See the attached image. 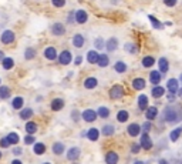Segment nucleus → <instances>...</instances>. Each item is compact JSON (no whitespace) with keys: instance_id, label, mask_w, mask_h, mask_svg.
<instances>
[{"instance_id":"45","label":"nucleus","mask_w":182,"mask_h":164,"mask_svg":"<svg viewBox=\"0 0 182 164\" xmlns=\"http://www.w3.org/2000/svg\"><path fill=\"white\" fill-rule=\"evenodd\" d=\"M139 150H141V144L134 143V144L131 146V151H132V153H139Z\"/></svg>"},{"instance_id":"52","label":"nucleus","mask_w":182,"mask_h":164,"mask_svg":"<svg viewBox=\"0 0 182 164\" xmlns=\"http://www.w3.org/2000/svg\"><path fill=\"white\" fill-rule=\"evenodd\" d=\"M142 129H144V131H145V133H148V131H150V129H151V124H150V123H145Z\"/></svg>"},{"instance_id":"1","label":"nucleus","mask_w":182,"mask_h":164,"mask_svg":"<svg viewBox=\"0 0 182 164\" xmlns=\"http://www.w3.org/2000/svg\"><path fill=\"white\" fill-rule=\"evenodd\" d=\"M14 39H16V36H14V33L12 30H4L1 33V36H0V40H1L3 44H12Z\"/></svg>"},{"instance_id":"32","label":"nucleus","mask_w":182,"mask_h":164,"mask_svg":"<svg viewBox=\"0 0 182 164\" xmlns=\"http://www.w3.org/2000/svg\"><path fill=\"white\" fill-rule=\"evenodd\" d=\"M178 89H179V87H178V81H176L175 79L168 80V90L172 93V94L178 92Z\"/></svg>"},{"instance_id":"16","label":"nucleus","mask_w":182,"mask_h":164,"mask_svg":"<svg viewBox=\"0 0 182 164\" xmlns=\"http://www.w3.org/2000/svg\"><path fill=\"white\" fill-rule=\"evenodd\" d=\"M33 151H34V154H37V156L44 154L46 153V144L44 143H34V146H33Z\"/></svg>"},{"instance_id":"26","label":"nucleus","mask_w":182,"mask_h":164,"mask_svg":"<svg viewBox=\"0 0 182 164\" xmlns=\"http://www.w3.org/2000/svg\"><path fill=\"white\" fill-rule=\"evenodd\" d=\"M105 46H107V50H108V52H114V50L118 47V40L114 39V37H111V39L107 41Z\"/></svg>"},{"instance_id":"13","label":"nucleus","mask_w":182,"mask_h":164,"mask_svg":"<svg viewBox=\"0 0 182 164\" xmlns=\"http://www.w3.org/2000/svg\"><path fill=\"white\" fill-rule=\"evenodd\" d=\"M161 72L159 70H154V72L150 73V81L152 83V84H158L159 81H161Z\"/></svg>"},{"instance_id":"57","label":"nucleus","mask_w":182,"mask_h":164,"mask_svg":"<svg viewBox=\"0 0 182 164\" xmlns=\"http://www.w3.org/2000/svg\"><path fill=\"white\" fill-rule=\"evenodd\" d=\"M159 164H168V163H167L165 160H161V161H159Z\"/></svg>"},{"instance_id":"61","label":"nucleus","mask_w":182,"mask_h":164,"mask_svg":"<svg viewBox=\"0 0 182 164\" xmlns=\"http://www.w3.org/2000/svg\"><path fill=\"white\" fill-rule=\"evenodd\" d=\"M179 80H181V83H182V74H181V79H179Z\"/></svg>"},{"instance_id":"18","label":"nucleus","mask_w":182,"mask_h":164,"mask_svg":"<svg viewBox=\"0 0 182 164\" xmlns=\"http://www.w3.org/2000/svg\"><path fill=\"white\" fill-rule=\"evenodd\" d=\"M24 130H26L27 134H34V133L37 131V124H36L34 121H29V120H27L26 126H24Z\"/></svg>"},{"instance_id":"29","label":"nucleus","mask_w":182,"mask_h":164,"mask_svg":"<svg viewBox=\"0 0 182 164\" xmlns=\"http://www.w3.org/2000/svg\"><path fill=\"white\" fill-rule=\"evenodd\" d=\"M164 93H165V89L161 87V86H155L154 89H152V96L155 98H159L164 96Z\"/></svg>"},{"instance_id":"17","label":"nucleus","mask_w":182,"mask_h":164,"mask_svg":"<svg viewBox=\"0 0 182 164\" xmlns=\"http://www.w3.org/2000/svg\"><path fill=\"white\" fill-rule=\"evenodd\" d=\"M12 96V90L7 86H0V98L1 100H7Z\"/></svg>"},{"instance_id":"10","label":"nucleus","mask_w":182,"mask_h":164,"mask_svg":"<svg viewBox=\"0 0 182 164\" xmlns=\"http://www.w3.org/2000/svg\"><path fill=\"white\" fill-rule=\"evenodd\" d=\"M44 57L47 60H56L57 59V50L54 47H47L44 50Z\"/></svg>"},{"instance_id":"9","label":"nucleus","mask_w":182,"mask_h":164,"mask_svg":"<svg viewBox=\"0 0 182 164\" xmlns=\"http://www.w3.org/2000/svg\"><path fill=\"white\" fill-rule=\"evenodd\" d=\"M87 20H88V16H87V13H85L84 10H81V9H80V10L76 12V21H77V23L84 24Z\"/></svg>"},{"instance_id":"39","label":"nucleus","mask_w":182,"mask_h":164,"mask_svg":"<svg viewBox=\"0 0 182 164\" xmlns=\"http://www.w3.org/2000/svg\"><path fill=\"white\" fill-rule=\"evenodd\" d=\"M97 116H100L101 118H107L110 116V110H108L107 107H100L97 112Z\"/></svg>"},{"instance_id":"56","label":"nucleus","mask_w":182,"mask_h":164,"mask_svg":"<svg viewBox=\"0 0 182 164\" xmlns=\"http://www.w3.org/2000/svg\"><path fill=\"white\" fill-rule=\"evenodd\" d=\"M3 57H4V53L0 50V61H1V59H3Z\"/></svg>"},{"instance_id":"2","label":"nucleus","mask_w":182,"mask_h":164,"mask_svg":"<svg viewBox=\"0 0 182 164\" xmlns=\"http://www.w3.org/2000/svg\"><path fill=\"white\" fill-rule=\"evenodd\" d=\"M71 59H73L71 52H68V50H64V52H61L59 54V61L64 66L70 64V63H71Z\"/></svg>"},{"instance_id":"7","label":"nucleus","mask_w":182,"mask_h":164,"mask_svg":"<svg viewBox=\"0 0 182 164\" xmlns=\"http://www.w3.org/2000/svg\"><path fill=\"white\" fill-rule=\"evenodd\" d=\"M51 33L54 36H63L65 33V27L61 23H54L51 26Z\"/></svg>"},{"instance_id":"54","label":"nucleus","mask_w":182,"mask_h":164,"mask_svg":"<svg viewBox=\"0 0 182 164\" xmlns=\"http://www.w3.org/2000/svg\"><path fill=\"white\" fill-rule=\"evenodd\" d=\"M12 164H23V163H21L20 160H17V158H16V160H13V161H12Z\"/></svg>"},{"instance_id":"40","label":"nucleus","mask_w":182,"mask_h":164,"mask_svg":"<svg viewBox=\"0 0 182 164\" xmlns=\"http://www.w3.org/2000/svg\"><path fill=\"white\" fill-rule=\"evenodd\" d=\"M154 63H155L154 57H144L142 59V66L144 67H151V66H154Z\"/></svg>"},{"instance_id":"47","label":"nucleus","mask_w":182,"mask_h":164,"mask_svg":"<svg viewBox=\"0 0 182 164\" xmlns=\"http://www.w3.org/2000/svg\"><path fill=\"white\" fill-rule=\"evenodd\" d=\"M125 50H128V52H131V53H135L136 52V49L131 43H128V44H125Z\"/></svg>"},{"instance_id":"49","label":"nucleus","mask_w":182,"mask_h":164,"mask_svg":"<svg viewBox=\"0 0 182 164\" xmlns=\"http://www.w3.org/2000/svg\"><path fill=\"white\" fill-rule=\"evenodd\" d=\"M95 46H97L98 49H103V46H104V40H103V39H97V40H95Z\"/></svg>"},{"instance_id":"35","label":"nucleus","mask_w":182,"mask_h":164,"mask_svg":"<svg viewBox=\"0 0 182 164\" xmlns=\"http://www.w3.org/2000/svg\"><path fill=\"white\" fill-rule=\"evenodd\" d=\"M158 64H159V72L161 73H165L168 72V60L165 59V57H161L159 59V61H158Z\"/></svg>"},{"instance_id":"43","label":"nucleus","mask_w":182,"mask_h":164,"mask_svg":"<svg viewBox=\"0 0 182 164\" xmlns=\"http://www.w3.org/2000/svg\"><path fill=\"white\" fill-rule=\"evenodd\" d=\"M24 143L26 144H34V136L33 134H27L24 137Z\"/></svg>"},{"instance_id":"53","label":"nucleus","mask_w":182,"mask_h":164,"mask_svg":"<svg viewBox=\"0 0 182 164\" xmlns=\"http://www.w3.org/2000/svg\"><path fill=\"white\" fill-rule=\"evenodd\" d=\"M81 61H83V59H81V56H78L77 59H76V64H81Z\"/></svg>"},{"instance_id":"60","label":"nucleus","mask_w":182,"mask_h":164,"mask_svg":"<svg viewBox=\"0 0 182 164\" xmlns=\"http://www.w3.org/2000/svg\"><path fill=\"white\" fill-rule=\"evenodd\" d=\"M1 157H3V154H1V151H0V158H1Z\"/></svg>"},{"instance_id":"33","label":"nucleus","mask_w":182,"mask_h":164,"mask_svg":"<svg viewBox=\"0 0 182 164\" xmlns=\"http://www.w3.org/2000/svg\"><path fill=\"white\" fill-rule=\"evenodd\" d=\"M145 110H147L145 114H147V118H148V120H154V118L156 117V113H158L156 107H147Z\"/></svg>"},{"instance_id":"4","label":"nucleus","mask_w":182,"mask_h":164,"mask_svg":"<svg viewBox=\"0 0 182 164\" xmlns=\"http://www.w3.org/2000/svg\"><path fill=\"white\" fill-rule=\"evenodd\" d=\"M80 154H81V150H80L78 147H71L70 150L67 151V158H68L70 161H76V160H78Z\"/></svg>"},{"instance_id":"3","label":"nucleus","mask_w":182,"mask_h":164,"mask_svg":"<svg viewBox=\"0 0 182 164\" xmlns=\"http://www.w3.org/2000/svg\"><path fill=\"white\" fill-rule=\"evenodd\" d=\"M111 98H121L124 96V87L123 86H114L110 90Z\"/></svg>"},{"instance_id":"24","label":"nucleus","mask_w":182,"mask_h":164,"mask_svg":"<svg viewBox=\"0 0 182 164\" xmlns=\"http://www.w3.org/2000/svg\"><path fill=\"white\" fill-rule=\"evenodd\" d=\"M97 63H98L100 67H107L108 63H110V59H108V56H107V54H98Z\"/></svg>"},{"instance_id":"51","label":"nucleus","mask_w":182,"mask_h":164,"mask_svg":"<svg viewBox=\"0 0 182 164\" xmlns=\"http://www.w3.org/2000/svg\"><path fill=\"white\" fill-rule=\"evenodd\" d=\"M21 153H23V150H21L20 147H14L13 148V154H16V156H20Z\"/></svg>"},{"instance_id":"19","label":"nucleus","mask_w":182,"mask_h":164,"mask_svg":"<svg viewBox=\"0 0 182 164\" xmlns=\"http://www.w3.org/2000/svg\"><path fill=\"white\" fill-rule=\"evenodd\" d=\"M139 131H141V127L136 124V123H132V124L128 126V134L132 136V137L138 136V134H139Z\"/></svg>"},{"instance_id":"46","label":"nucleus","mask_w":182,"mask_h":164,"mask_svg":"<svg viewBox=\"0 0 182 164\" xmlns=\"http://www.w3.org/2000/svg\"><path fill=\"white\" fill-rule=\"evenodd\" d=\"M148 17H150V20L152 21V24H154V27H155V29H159V27H161V24L158 23V20H156L154 16H148Z\"/></svg>"},{"instance_id":"27","label":"nucleus","mask_w":182,"mask_h":164,"mask_svg":"<svg viewBox=\"0 0 182 164\" xmlns=\"http://www.w3.org/2000/svg\"><path fill=\"white\" fill-rule=\"evenodd\" d=\"M87 60H88V63H91V64L97 63V60H98V53L95 52V50H90V52L87 53Z\"/></svg>"},{"instance_id":"50","label":"nucleus","mask_w":182,"mask_h":164,"mask_svg":"<svg viewBox=\"0 0 182 164\" xmlns=\"http://www.w3.org/2000/svg\"><path fill=\"white\" fill-rule=\"evenodd\" d=\"M71 117H73V120H74V121H78V120H80V114H78L77 110H74V112L71 113Z\"/></svg>"},{"instance_id":"21","label":"nucleus","mask_w":182,"mask_h":164,"mask_svg":"<svg viewBox=\"0 0 182 164\" xmlns=\"http://www.w3.org/2000/svg\"><path fill=\"white\" fill-rule=\"evenodd\" d=\"M64 144L63 143H60V141H57V143H54L53 144V153L54 154H57V156H61L63 153H64Z\"/></svg>"},{"instance_id":"62","label":"nucleus","mask_w":182,"mask_h":164,"mask_svg":"<svg viewBox=\"0 0 182 164\" xmlns=\"http://www.w3.org/2000/svg\"><path fill=\"white\" fill-rule=\"evenodd\" d=\"M43 164H50V163H43Z\"/></svg>"},{"instance_id":"20","label":"nucleus","mask_w":182,"mask_h":164,"mask_svg":"<svg viewBox=\"0 0 182 164\" xmlns=\"http://www.w3.org/2000/svg\"><path fill=\"white\" fill-rule=\"evenodd\" d=\"M6 138L9 140V143H10V144H13V146L19 144V141H20L19 134H17V133H14V131H12V133H9Z\"/></svg>"},{"instance_id":"23","label":"nucleus","mask_w":182,"mask_h":164,"mask_svg":"<svg viewBox=\"0 0 182 164\" xmlns=\"http://www.w3.org/2000/svg\"><path fill=\"white\" fill-rule=\"evenodd\" d=\"M33 114H34V113H33L32 109H23V110L20 112V118L27 121V120H30V118L33 117Z\"/></svg>"},{"instance_id":"55","label":"nucleus","mask_w":182,"mask_h":164,"mask_svg":"<svg viewBox=\"0 0 182 164\" xmlns=\"http://www.w3.org/2000/svg\"><path fill=\"white\" fill-rule=\"evenodd\" d=\"M168 100H169V101H174V94H169V96H168Z\"/></svg>"},{"instance_id":"59","label":"nucleus","mask_w":182,"mask_h":164,"mask_svg":"<svg viewBox=\"0 0 182 164\" xmlns=\"http://www.w3.org/2000/svg\"><path fill=\"white\" fill-rule=\"evenodd\" d=\"M134 164H144V163H142V161H135Z\"/></svg>"},{"instance_id":"5","label":"nucleus","mask_w":182,"mask_h":164,"mask_svg":"<svg viewBox=\"0 0 182 164\" xmlns=\"http://www.w3.org/2000/svg\"><path fill=\"white\" fill-rule=\"evenodd\" d=\"M83 118H84L87 123H92L95 118H97V112L91 110V109H87L83 112Z\"/></svg>"},{"instance_id":"11","label":"nucleus","mask_w":182,"mask_h":164,"mask_svg":"<svg viewBox=\"0 0 182 164\" xmlns=\"http://www.w3.org/2000/svg\"><path fill=\"white\" fill-rule=\"evenodd\" d=\"M118 160H120V158H118V154L114 153V151L107 153V156H105V163L107 164H117Z\"/></svg>"},{"instance_id":"34","label":"nucleus","mask_w":182,"mask_h":164,"mask_svg":"<svg viewBox=\"0 0 182 164\" xmlns=\"http://www.w3.org/2000/svg\"><path fill=\"white\" fill-rule=\"evenodd\" d=\"M114 131H115V127L112 124H105L101 133H103V136H111V134H114Z\"/></svg>"},{"instance_id":"25","label":"nucleus","mask_w":182,"mask_h":164,"mask_svg":"<svg viewBox=\"0 0 182 164\" xmlns=\"http://www.w3.org/2000/svg\"><path fill=\"white\" fill-rule=\"evenodd\" d=\"M138 107H139L141 110H145V109L148 107V97H147V96L141 94V96L138 97Z\"/></svg>"},{"instance_id":"41","label":"nucleus","mask_w":182,"mask_h":164,"mask_svg":"<svg viewBox=\"0 0 182 164\" xmlns=\"http://www.w3.org/2000/svg\"><path fill=\"white\" fill-rule=\"evenodd\" d=\"M181 133H182V129H175L174 131H171V136H169V138H171L172 141H176Z\"/></svg>"},{"instance_id":"28","label":"nucleus","mask_w":182,"mask_h":164,"mask_svg":"<svg viewBox=\"0 0 182 164\" xmlns=\"http://www.w3.org/2000/svg\"><path fill=\"white\" fill-rule=\"evenodd\" d=\"M165 120H167V121H171V123L175 121L176 120V112L175 110H172V109L169 110V109H167V112H165Z\"/></svg>"},{"instance_id":"30","label":"nucleus","mask_w":182,"mask_h":164,"mask_svg":"<svg viewBox=\"0 0 182 164\" xmlns=\"http://www.w3.org/2000/svg\"><path fill=\"white\" fill-rule=\"evenodd\" d=\"M95 86H97V79H95V77H88V79L84 81V87L88 89V90L94 89Z\"/></svg>"},{"instance_id":"8","label":"nucleus","mask_w":182,"mask_h":164,"mask_svg":"<svg viewBox=\"0 0 182 164\" xmlns=\"http://www.w3.org/2000/svg\"><path fill=\"white\" fill-rule=\"evenodd\" d=\"M53 112H60L63 107H64V100L63 98H54L51 101V104H50Z\"/></svg>"},{"instance_id":"22","label":"nucleus","mask_w":182,"mask_h":164,"mask_svg":"<svg viewBox=\"0 0 182 164\" xmlns=\"http://www.w3.org/2000/svg\"><path fill=\"white\" fill-rule=\"evenodd\" d=\"M87 137H88V140H91V141H97L98 137H100V131H98L97 129H90V130L87 131Z\"/></svg>"},{"instance_id":"38","label":"nucleus","mask_w":182,"mask_h":164,"mask_svg":"<svg viewBox=\"0 0 182 164\" xmlns=\"http://www.w3.org/2000/svg\"><path fill=\"white\" fill-rule=\"evenodd\" d=\"M36 57V50L33 47H27L26 52H24V59L26 60H33Z\"/></svg>"},{"instance_id":"36","label":"nucleus","mask_w":182,"mask_h":164,"mask_svg":"<svg viewBox=\"0 0 182 164\" xmlns=\"http://www.w3.org/2000/svg\"><path fill=\"white\" fill-rule=\"evenodd\" d=\"M128 112L127 110H120L118 112V114H117V120L120 121V123H125L127 120H128Z\"/></svg>"},{"instance_id":"14","label":"nucleus","mask_w":182,"mask_h":164,"mask_svg":"<svg viewBox=\"0 0 182 164\" xmlns=\"http://www.w3.org/2000/svg\"><path fill=\"white\" fill-rule=\"evenodd\" d=\"M23 104H24V98L17 96V97H14L12 100V107H13L14 110H20V109H23Z\"/></svg>"},{"instance_id":"58","label":"nucleus","mask_w":182,"mask_h":164,"mask_svg":"<svg viewBox=\"0 0 182 164\" xmlns=\"http://www.w3.org/2000/svg\"><path fill=\"white\" fill-rule=\"evenodd\" d=\"M178 94H179V97H182V89L179 90V92H178Z\"/></svg>"},{"instance_id":"31","label":"nucleus","mask_w":182,"mask_h":164,"mask_svg":"<svg viewBox=\"0 0 182 164\" xmlns=\"http://www.w3.org/2000/svg\"><path fill=\"white\" fill-rule=\"evenodd\" d=\"M132 87L135 89V90H142L144 87H145V80L144 79H135L134 81H132Z\"/></svg>"},{"instance_id":"42","label":"nucleus","mask_w":182,"mask_h":164,"mask_svg":"<svg viewBox=\"0 0 182 164\" xmlns=\"http://www.w3.org/2000/svg\"><path fill=\"white\" fill-rule=\"evenodd\" d=\"M10 143H9V140H7L6 137H3V138H0V147L1 148H7V147H10Z\"/></svg>"},{"instance_id":"37","label":"nucleus","mask_w":182,"mask_h":164,"mask_svg":"<svg viewBox=\"0 0 182 164\" xmlns=\"http://www.w3.org/2000/svg\"><path fill=\"white\" fill-rule=\"evenodd\" d=\"M114 69H115L117 73H125L128 67H127V64H125L124 61H117V63L114 64Z\"/></svg>"},{"instance_id":"48","label":"nucleus","mask_w":182,"mask_h":164,"mask_svg":"<svg viewBox=\"0 0 182 164\" xmlns=\"http://www.w3.org/2000/svg\"><path fill=\"white\" fill-rule=\"evenodd\" d=\"M164 3H165L168 7H172V6H175L176 4V0H164Z\"/></svg>"},{"instance_id":"6","label":"nucleus","mask_w":182,"mask_h":164,"mask_svg":"<svg viewBox=\"0 0 182 164\" xmlns=\"http://www.w3.org/2000/svg\"><path fill=\"white\" fill-rule=\"evenodd\" d=\"M139 144L142 146L144 148H147V150L152 148V140L150 138L148 133H144L142 136H141V143H139Z\"/></svg>"},{"instance_id":"44","label":"nucleus","mask_w":182,"mask_h":164,"mask_svg":"<svg viewBox=\"0 0 182 164\" xmlns=\"http://www.w3.org/2000/svg\"><path fill=\"white\" fill-rule=\"evenodd\" d=\"M51 3L56 7H63L65 4V0H51Z\"/></svg>"},{"instance_id":"12","label":"nucleus","mask_w":182,"mask_h":164,"mask_svg":"<svg viewBox=\"0 0 182 164\" xmlns=\"http://www.w3.org/2000/svg\"><path fill=\"white\" fill-rule=\"evenodd\" d=\"M1 66L4 70H12L14 67V60L12 57H3L1 59Z\"/></svg>"},{"instance_id":"15","label":"nucleus","mask_w":182,"mask_h":164,"mask_svg":"<svg viewBox=\"0 0 182 164\" xmlns=\"http://www.w3.org/2000/svg\"><path fill=\"white\" fill-rule=\"evenodd\" d=\"M84 43H85V40H84V36H83V34H76V36L73 37V44H74V47H77V49L83 47Z\"/></svg>"}]
</instances>
